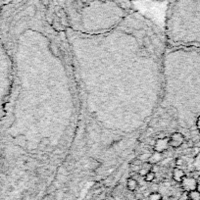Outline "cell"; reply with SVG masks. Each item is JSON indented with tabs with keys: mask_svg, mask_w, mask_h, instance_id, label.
I'll return each mask as SVG.
<instances>
[{
	"mask_svg": "<svg viewBox=\"0 0 200 200\" xmlns=\"http://www.w3.org/2000/svg\"><path fill=\"white\" fill-rule=\"evenodd\" d=\"M170 147L169 145V137H159L155 140L153 145V149L156 153H163Z\"/></svg>",
	"mask_w": 200,
	"mask_h": 200,
	"instance_id": "obj_1",
	"label": "cell"
},
{
	"mask_svg": "<svg viewBox=\"0 0 200 200\" xmlns=\"http://www.w3.org/2000/svg\"><path fill=\"white\" fill-rule=\"evenodd\" d=\"M185 143V136L181 132H174L169 137V145L173 148H179Z\"/></svg>",
	"mask_w": 200,
	"mask_h": 200,
	"instance_id": "obj_2",
	"label": "cell"
},
{
	"mask_svg": "<svg viewBox=\"0 0 200 200\" xmlns=\"http://www.w3.org/2000/svg\"><path fill=\"white\" fill-rule=\"evenodd\" d=\"M181 188L183 189V191H192V190H196L197 187V181L195 178L192 177H185L181 183Z\"/></svg>",
	"mask_w": 200,
	"mask_h": 200,
	"instance_id": "obj_3",
	"label": "cell"
},
{
	"mask_svg": "<svg viewBox=\"0 0 200 200\" xmlns=\"http://www.w3.org/2000/svg\"><path fill=\"white\" fill-rule=\"evenodd\" d=\"M187 177V175H185V172L183 171V169H180V168H175L174 171H173V179L175 181H177V183H181V181L183 180V179Z\"/></svg>",
	"mask_w": 200,
	"mask_h": 200,
	"instance_id": "obj_4",
	"label": "cell"
},
{
	"mask_svg": "<svg viewBox=\"0 0 200 200\" xmlns=\"http://www.w3.org/2000/svg\"><path fill=\"white\" fill-rule=\"evenodd\" d=\"M137 187H138V183H137V181L134 180L133 178H130L127 181V187L130 191H134L137 188Z\"/></svg>",
	"mask_w": 200,
	"mask_h": 200,
	"instance_id": "obj_5",
	"label": "cell"
},
{
	"mask_svg": "<svg viewBox=\"0 0 200 200\" xmlns=\"http://www.w3.org/2000/svg\"><path fill=\"white\" fill-rule=\"evenodd\" d=\"M155 179H156V173L153 171L148 172V173L145 175V177H144V181H145L146 183H152Z\"/></svg>",
	"mask_w": 200,
	"mask_h": 200,
	"instance_id": "obj_6",
	"label": "cell"
},
{
	"mask_svg": "<svg viewBox=\"0 0 200 200\" xmlns=\"http://www.w3.org/2000/svg\"><path fill=\"white\" fill-rule=\"evenodd\" d=\"M188 197H189V200H200V192H198L197 190L189 191Z\"/></svg>",
	"mask_w": 200,
	"mask_h": 200,
	"instance_id": "obj_7",
	"label": "cell"
},
{
	"mask_svg": "<svg viewBox=\"0 0 200 200\" xmlns=\"http://www.w3.org/2000/svg\"><path fill=\"white\" fill-rule=\"evenodd\" d=\"M193 167L196 172H200V152L196 154V156L194 157V163Z\"/></svg>",
	"mask_w": 200,
	"mask_h": 200,
	"instance_id": "obj_8",
	"label": "cell"
},
{
	"mask_svg": "<svg viewBox=\"0 0 200 200\" xmlns=\"http://www.w3.org/2000/svg\"><path fill=\"white\" fill-rule=\"evenodd\" d=\"M162 194L159 193L157 191H154L152 193H150L148 197V200H162Z\"/></svg>",
	"mask_w": 200,
	"mask_h": 200,
	"instance_id": "obj_9",
	"label": "cell"
},
{
	"mask_svg": "<svg viewBox=\"0 0 200 200\" xmlns=\"http://www.w3.org/2000/svg\"><path fill=\"white\" fill-rule=\"evenodd\" d=\"M140 168H142V169H144V170H146V171L150 172V171H152L153 164H151L150 162L146 161V162H143V163H142L141 166H140Z\"/></svg>",
	"mask_w": 200,
	"mask_h": 200,
	"instance_id": "obj_10",
	"label": "cell"
},
{
	"mask_svg": "<svg viewBox=\"0 0 200 200\" xmlns=\"http://www.w3.org/2000/svg\"><path fill=\"white\" fill-rule=\"evenodd\" d=\"M100 166V163L96 160H91V163H90V167L92 169H97L98 167Z\"/></svg>",
	"mask_w": 200,
	"mask_h": 200,
	"instance_id": "obj_11",
	"label": "cell"
},
{
	"mask_svg": "<svg viewBox=\"0 0 200 200\" xmlns=\"http://www.w3.org/2000/svg\"><path fill=\"white\" fill-rule=\"evenodd\" d=\"M50 48H51L52 52L55 54V56H58V53H59V48L56 46L55 44H51L50 45Z\"/></svg>",
	"mask_w": 200,
	"mask_h": 200,
	"instance_id": "obj_12",
	"label": "cell"
},
{
	"mask_svg": "<svg viewBox=\"0 0 200 200\" xmlns=\"http://www.w3.org/2000/svg\"><path fill=\"white\" fill-rule=\"evenodd\" d=\"M179 200H189V197H188V192L187 191H183L181 193V197L179 198Z\"/></svg>",
	"mask_w": 200,
	"mask_h": 200,
	"instance_id": "obj_13",
	"label": "cell"
},
{
	"mask_svg": "<svg viewBox=\"0 0 200 200\" xmlns=\"http://www.w3.org/2000/svg\"><path fill=\"white\" fill-rule=\"evenodd\" d=\"M137 173H138V175H139L140 177H143V178H144V177H145V175H146L147 173H148V171H146V170H144V169H142V168H140L139 171L137 172Z\"/></svg>",
	"mask_w": 200,
	"mask_h": 200,
	"instance_id": "obj_14",
	"label": "cell"
},
{
	"mask_svg": "<svg viewBox=\"0 0 200 200\" xmlns=\"http://www.w3.org/2000/svg\"><path fill=\"white\" fill-rule=\"evenodd\" d=\"M176 165H177V166H183V160L181 159V158H178V159L176 160Z\"/></svg>",
	"mask_w": 200,
	"mask_h": 200,
	"instance_id": "obj_15",
	"label": "cell"
},
{
	"mask_svg": "<svg viewBox=\"0 0 200 200\" xmlns=\"http://www.w3.org/2000/svg\"><path fill=\"white\" fill-rule=\"evenodd\" d=\"M196 128H197V130H198V132H200V116H198V118H197V121H196Z\"/></svg>",
	"mask_w": 200,
	"mask_h": 200,
	"instance_id": "obj_16",
	"label": "cell"
}]
</instances>
